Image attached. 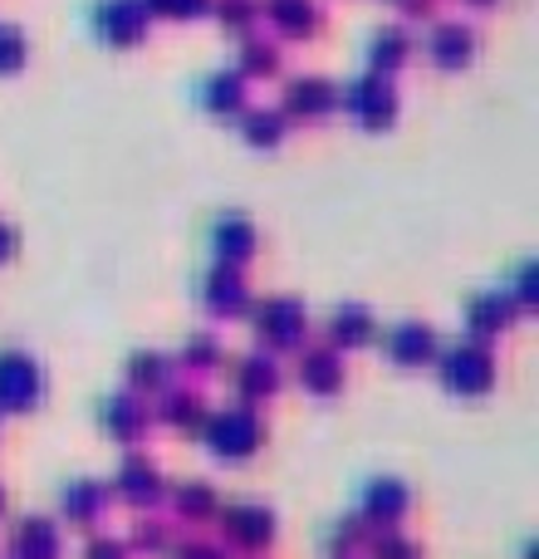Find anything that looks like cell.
<instances>
[{"instance_id": "1", "label": "cell", "mask_w": 539, "mask_h": 559, "mask_svg": "<svg viewBox=\"0 0 539 559\" xmlns=\"http://www.w3.org/2000/svg\"><path fill=\"white\" fill-rule=\"evenodd\" d=\"M338 108H344L358 128L378 133V128H393V118H397V88L387 74L363 69V74H354L344 88H338Z\"/></svg>"}, {"instance_id": "2", "label": "cell", "mask_w": 539, "mask_h": 559, "mask_svg": "<svg viewBox=\"0 0 539 559\" xmlns=\"http://www.w3.org/2000/svg\"><path fill=\"white\" fill-rule=\"evenodd\" d=\"M147 25H153V15H147L143 0H88V29L113 49L143 45Z\"/></svg>"}, {"instance_id": "3", "label": "cell", "mask_w": 539, "mask_h": 559, "mask_svg": "<svg viewBox=\"0 0 539 559\" xmlns=\"http://www.w3.org/2000/svg\"><path fill=\"white\" fill-rule=\"evenodd\" d=\"M334 108H338V84H334V79H324V74H295L285 84V104H279V114L319 123V118H328Z\"/></svg>"}, {"instance_id": "4", "label": "cell", "mask_w": 539, "mask_h": 559, "mask_svg": "<svg viewBox=\"0 0 539 559\" xmlns=\"http://www.w3.org/2000/svg\"><path fill=\"white\" fill-rule=\"evenodd\" d=\"M476 49H481V39H476V29L462 25V20H442V25L427 35V59H432L436 69H466L476 59Z\"/></svg>"}, {"instance_id": "5", "label": "cell", "mask_w": 539, "mask_h": 559, "mask_svg": "<svg viewBox=\"0 0 539 559\" xmlns=\"http://www.w3.org/2000/svg\"><path fill=\"white\" fill-rule=\"evenodd\" d=\"M196 104L206 108V114L216 118H236L245 108V79L236 74V69H212V74L196 79Z\"/></svg>"}, {"instance_id": "6", "label": "cell", "mask_w": 539, "mask_h": 559, "mask_svg": "<svg viewBox=\"0 0 539 559\" xmlns=\"http://www.w3.org/2000/svg\"><path fill=\"white\" fill-rule=\"evenodd\" d=\"M261 15L270 20L275 35H289V39H309L319 25H324L319 0H261Z\"/></svg>"}, {"instance_id": "7", "label": "cell", "mask_w": 539, "mask_h": 559, "mask_svg": "<svg viewBox=\"0 0 539 559\" xmlns=\"http://www.w3.org/2000/svg\"><path fill=\"white\" fill-rule=\"evenodd\" d=\"M212 241H216V255H221L226 265L245 261V255L255 251V226H251V216L236 212V206H226V212L212 222Z\"/></svg>"}, {"instance_id": "8", "label": "cell", "mask_w": 539, "mask_h": 559, "mask_svg": "<svg viewBox=\"0 0 539 559\" xmlns=\"http://www.w3.org/2000/svg\"><path fill=\"white\" fill-rule=\"evenodd\" d=\"M407 55H412V35L403 25H378L368 35V69L373 74H397L407 64Z\"/></svg>"}, {"instance_id": "9", "label": "cell", "mask_w": 539, "mask_h": 559, "mask_svg": "<svg viewBox=\"0 0 539 559\" xmlns=\"http://www.w3.org/2000/svg\"><path fill=\"white\" fill-rule=\"evenodd\" d=\"M236 123H241V138L251 147H279L289 133V118L279 114V108H251L245 104L241 114H236Z\"/></svg>"}, {"instance_id": "10", "label": "cell", "mask_w": 539, "mask_h": 559, "mask_svg": "<svg viewBox=\"0 0 539 559\" xmlns=\"http://www.w3.org/2000/svg\"><path fill=\"white\" fill-rule=\"evenodd\" d=\"M236 74L255 79V74H279V45L265 35H241V59H236Z\"/></svg>"}, {"instance_id": "11", "label": "cell", "mask_w": 539, "mask_h": 559, "mask_svg": "<svg viewBox=\"0 0 539 559\" xmlns=\"http://www.w3.org/2000/svg\"><path fill=\"white\" fill-rule=\"evenodd\" d=\"M206 299L212 305H241L245 299V285H241V271L236 265H212V275H206Z\"/></svg>"}, {"instance_id": "12", "label": "cell", "mask_w": 539, "mask_h": 559, "mask_svg": "<svg viewBox=\"0 0 539 559\" xmlns=\"http://www.w3.org/2000/svg\"><path fill=\"white\" fill-rule=\"evenodd\" d=\"M216 15H221V25H231L236 35H251L255 20H261V0H216Z\"/></svg>"}, {"instance_id": "13", "label": "cell", "mask_w": 539, "mask_h": 559, "mask_svg": "<svg viewBox=\"0 0 539 559\" xmlns=\"http://www.w3.org/2000/svg\"><path fill=\"white\" fill-rule=\"evenodd\" d=\"M29 45L25 35H20V25H10V20H0V74H15L20 64H25Z\"/></svg>"}, {"instance_id": "14", "label": "cell", "mask_w": 539, "mask_h": 559, "mask_svg": "<svg viewBox=\"0 0 539 559\" xmlns=\"http://www.w3.org/2000/svg\"><path fill=\"white\" fill-rule=\"evenodd\" d=\"M147 15H167V20H196L212 10V0H143Z\"/></svg>"}, {"instance_id": "15", "label": "cell", "mask_w": 539, "mask_h": 559, "mask_svg": "<svg viewBox=\"0 0 539 559\" xmlns=\"http://www.w3.org/2000/svg\"><path fill=\"white\" fill-rule=\"evenodd\" d=\"M397 358H417V354H427V344H432V334H427L422 324H403L397 329Z\"/></svg>"}, {"instance_id": "16", "label": "cell", "mask_w": 539, "mask_h": 559, "mask_svg": "<svg viewBox=\"0 0 539 559\" xmlns=\"http://www.w3.org/2000/svg\"><path fill=\"white\" fill-rule=\"evenodd\" d=\"M363 324H368V319H363V309H358V305H348L344 314L334 319V329H338V334H363Z\"/></svg>"}, {"instance_id": "17", "label": "cell", "mask_w": 539, "mask_h": 559, "mask_svg": "<svg viewBox=\"0 0 539 559\" xmlns=\"http://www.w3.org/2000/svg\"><path fill=\"white\" fill-rule=\"evenodd\" d=\"M397 10H403V15H427L432 0H397Z\"/></svg>"}, {"instance_id": "18", "label": "cell", "mask_w": 539, "mask_h": 559, "mask_svg": "<svg viewBox=\"0 0 539 559\" xmlns=\"http://www.w3.org/2000/svg\"><path fill=\"white\" fill-rule=\"evenodd\" d=\"M10 251H15V231H10V226L5 222H0V261H5V255Z\"/></svg>"}, {"instance_id": "19", "label": "cell", "mask_w": 539, "mask_h": 559, "mask_svg": "<svg viewBox=\"0 0 539 559\" xmlns=\"http://www.w3.org/2000/svg\"><path fill=\"white\" fill-rule=\"evenodd\" d=\"M471 5H491V0H471Z\"/></svg>"}]
</instances>
